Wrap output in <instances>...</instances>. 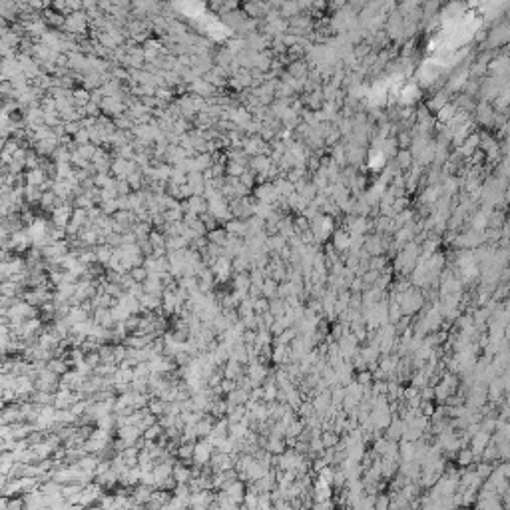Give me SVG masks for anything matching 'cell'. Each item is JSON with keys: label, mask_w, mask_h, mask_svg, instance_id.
I'll return each instance as SVG.
<instances>
[{"label": "cell", "mask_w": 510, "mask_h": 510, "mask_svg": "<svg viewBox=\"0 0 510 510\" xmlns=\"http://www.w3.org/2000/svg\"><path fill=\"white\" fill-rule=\"evenodd\" d=\"M397 162H399L401 168H409V166H411V154H409V152H401V154L397 156Z\"/></svg>", "instance_id": "obj_49"}, {"label": "cell", "mask_w": 510, "mask_h": 510, "mask_svg": "<svg viewBox=\"0 0 510 510\" xmlns=\"http://www.w3.org/2000/svg\"><path fill=\"white\" fill-rule=\"evenodd\" d=\"M46 172L42 168H34V170H26L24 172V180L26 184H32V185H42L46 182Z\"/></svg>", "instance_id": "obj_18"}, {"label": "cell", "mask_w": 510, "mask_h": 510, "mask_svg": "<svg viewBox=\"0 0 510 510\" xmlns=\"http://www.w3.org/2000/svg\"><path fill=\"white\" fill-rule=\"evenodd\" d=\"M139 303H141V311H139V315H141V313H145V311H162L164 299H162V295L143 293V295L139 297Z\"/></svg>", "instance_id": "obj_5"}, {"label": "cell", "mask_w": 510, "mask_h": 510, "mask_svg": "<svg viewBox=\"0 0 510 510\" xmlns=\"http://www.w3.org/2000/svg\"><path fill=\"white\" fill-rule=\"evenodd\" d=\"M207 413H211L215 418L226 417V415H228V399H224V397L213 399V401H211V405H209V411H207Z\"/></svg>", "instance_id": "obj_16"}, {"label": "cell", "mask_w": 510, "mask_h": 510, "mask_svg": "<svg viewBox=\"0 0 510 510\" xmlns=\"http://www.w3.org/2000/svg\"><path fill=\"white\" fill-rule=\"evenodd\" d=\"M152 492H154V488L152 486H148V484H136L134 488H132V498L138 502V504H141V506H145V502H148L150 498H152Z\"/></svg>", "instance_id": "obj_7"}, {"label": "cell", "mask_w": 510, "mask_h": 510, "mask_svg": "<svg viewBox=\"0 0 510 510\" xmlns=\"http://www.w3.org/2000/svg\"><path fill=\"white\" fill-rule=\"evenodd\" d=\"M86 363H90L92 367H98L100 363H102L100 353H98V351H90V353H86Z\"/></svg>", "instance_id": "obj_45"}, {"label": "cell", "mask_w": 510, "mask_h": 510, "mask_svg": "<svg viewBox=\"0 0 510 510\" xmlns=\"http://www.w3.org/2000/svg\"><path fill=\"white\" fill-rule=\"evenodd\" d=\"M228 397V401L230 403H233V405H245L247 401H249V391H245V389H235V391H232L230 395H226Z\"/></svg>", "instance_id": "obj_27"}, {"label": "cell", "mask_w": 510, "mask_h": 510, "mask_svg": "<svg viewBox=\"0 0 510 510\" xmlns=\"http://www.w3.org/2000/svg\"><path fill=\"white\" fill-rule=\"evenodd\" d=\"M114 357H116V363H120L128 357V345L126 343H114Z\"/></svg>", "instance_id": "obj_37"}, {"label": "cell", "mask_w": 510, "mask_h": 510, "mask_svg": "<svg viewBox=\"0 0 510 510\" xmlns=\"http://www.w3.org/2000/svg\"><path fill=\"white\" fill-rule=\"evenodd\" d=\"M224 490L228 492V496H230L233 502H237V504L241 506V502H243V498H245V492H247V482L241 480V478H235L233 482H228V484L224 486Z\"/></svg>", "instance_id": "obj_3"}, {"label": "cell", "mask_w": 510, "mask_h": 510, "mask_svg": "<svg viewBox=\"0 0 510 510\" xmlns=\"http://www.w3.org/2000/svg\"><path fill=\"white\" fill-rule=\"evenodd\" d=\"M70 409H72V413H74L76 417H82L86 413V409H88V401H76Z\"/></svg>", "instance_id": "obj_43"}, {"label": "cell", "mask_w": 510, "mask_h": 510, "mask_svg": "<svg viewBox=\"0 0 510 510\" xmlns=\"http://www.w3.org/2000/svg\"><path fill=\"white\" fill-rule=\"evenodd\" d=\"M239 182H241L245 187L253 189V187H255V182H257V174H255L253 170H249V168H247V170H245V172L239 176Z\"/></svg>", "instance_id": "obj_35"}, {"label": "cell", "mask_w": 510, "mask_h": 510, "mask_svg": "<svg viewBox=\"0 0 510 510\" xmlns=\"http://www.w3.org/2000/svg\"><path fill=\"white\" fill-rule=\"evenodd\" d=\"M193 451H195V443H180L176 457H178L182 463H185V464L191 466V463H193Z\"/></svg>", "instance_id": "obj_14"}, {"label": "cell", "mask_w": 510, "mask_h": 510, "mask_svg": "<svg viewBox=\"0 0 510 510\" xmlns=\"http://www.w3.org/2000/svg\"><path fill=\"white\" fill-rule=\"evenodd\" d=\"M98 353H100V357H102V363H116V357H114V343H104V345H100Z\"/></svg>", "instance_id": "obj_31"}, {"label": "cell", "mask_w": 510, "mask_h": 510, "mask_svg": "<svg viewBox=\"0 0 510 510\" xmlns=\"http://www.w3.org/2000/svg\"><path fill=\"white\" fill-rule=\"evenodd\" d=\"M0 387L2 389H18V375L2 373V377H0Z\"/></svg>", "instance_id": "obj_32"}, {"label": "cell", "mask_w": 510, "mask_h": 510, "mask_svg": "<svg viewBox=\"0 0 510 510\" xmlns=\"http://www.w3.org/2000/svg\"><path fill=\"white\" fill-rule=\"evenodd\" d=\"M90 98H92V92L86 90V88H82V86L76 88L74 94H72V100H74V106H76V108H82V106L90 104Z\"/></svg>", "instance_id": "obj_22"}, {"label": "cell", "mask_w": 510, "mask_h": 510, "mask_svg": "<svg viewBox=\"0 0 510 510\" xmlns=\"http://www.w3.org/2000/svg\"><path fill=\"white\" fill-rule=\"evenodd\" d=\"M96 426H100V428H104V430L114 432V430H116V415H114V413H110V415L100 417V418L96 420Z\"/></svg>", "instance_id": "obj_30"}, {"label": "cell", "mask_w": 510, "mask_h": 510, "mask_svg": "<svg viewBox=\"0 0 510 510\" xmlns=\"http://www.w3.org/2000/svg\"><path fill=\"white\" fill-rule=\"evenodd\" d=\"M228 235H230V233L226 232V228H224V226H220V228H215V230L207 232V239H209V241H213V243H220V245H224V243H226Z\"/></svg>", "instance_id": "obj_28"}, {"label": "cell", "mask_w": 510, "mask_h": 510, "mask_svg": "<svg viewBox=\"0 0 510 510\" xmlns=\"http://www.w3.org/2000/svg\"><path fill=\"white\" fill-rule=\"evenodd\" d=\"M116 436H120V439H124L128 445H136L138 443V439L141 436V430L138 428V424H124V426H120V428H116Z\"/></svg>", "instance_id": "obj_6"}, {"label": "cell", "mask_w": 510, "mask_h": 510, "mask_svg": "<svg viewBox=\"0 0 510 510\" xmlns=\"http://www.w3.org/2000/svg\"><path fill=\"white\" fill-rule=\"evenodd\" d=\"M245 373V365H241L239 361H233V359H230L226 365H224V377H228V379H233V381H237L241 375Z\"/></svg>", "instance_id": "obj_10"}, {"label": "cell", "mask_w": 510, "mask_h": 510, "mask_svg": "<svg viewBox=\"0 0 510 510\" xmlns=\"http://www.w3.org/2000/svg\"><path fill=\"white\" fill-rule=\"evenodd\" d=\"M253 309H255V313H259V315H263V313H267L269 311V299L267 297H257L255 301H253Z\"/></svg>", "instance_id": "obj_38"}, {"label": "cell", "mask_w": 510, "mask_h": 510, "mask_svg": "<svg viewBox=\"0 0 510 510\" xmlns=\"http://www.w3.org/2000/svg\"><path fill=\"white\" fill-rule=\"evenodd\" d=\"M138 245H139V251L148 257V255H152L154 253V245H152V241H150V237H143V239H138Z\"/></svg>", "instance_id": "obj_40"}, {"label": "cell", "mask_w": 510, "mask_h": 510, "mask_svg": "<svg viewBox=\"0 0 510 510\" xmlns=\"http://www.w3.org/2000/svg\"><path fill=\"white\" fill-rule=\"evenodd\" d=\"M94 428H96V424H80V426H78V432H80L82 439H90L92 432H94Z\"/></svg>", "instance_id": "obj_48"}, {"label": "cell", "mask_w": 510, "mask_h": 510, "mask_svg": "<svg viewBox=\"0 0 510 510\" xmlns=\"http://www.w3.org/2000/svg\"><path fill=\"white\" fill-rule=\"evenodd\" d=\"M164 430H166V428H164V426L160 424V420H158L156 424H152V426H148V428L143 430V439H148V441H158L160 436L164 434Z\"/></svg>", "instance_id": "obj_29"}, {"label": "cell", "mask_w": 510, "mask_h": 510, "mask_svg": "<svg viewBox=\"0 0 510 510\" xmlns=\"http://www.w3.org/2000/svg\"><path fill=\"white\" fill-rule=\"evenodd\" d=\"M245 170H247V166H243V164H239V162H228V164H226V176H235V178H239Z\"/></svg>", "instance_id": "obj_34"}, {"label": "cell", "mask_w": 510, "mask_h": 510, "mask_svg": "<svg viewBox=\"0 0 510 510\" xmlns=\"http://www.w3.org/2000/svg\"><path fill=\"white\" fill-rule=\"evenodd\" d=\"M42 193H44L42 185H32V184H26V185H24V199H26V203H28V205H36V203H40Z\"/></svg>", "instance_id": "obj_11"}, {"label": "cell", "mask_w": 510, "mask_h": 510, "mask_svg": "<svg viewBox=\"0 0 510 510\" xmlns=\"http://www.w3.org/2000/svg\"><path fill=\"white\" fill-rule=\"evenodd\" d=\"M106 243H108V245H112V247H120V245L124 243V239H122V233H118V232H112V233H108V235H106Z\"/></svg>", "instance_id": "obj_42"}, {"label": "cell", "mask_w": 510, "mask_h": 510, "mask_svg": "<svg viewBox=\"0 0 510 510\" xmlns=\"http://www.w3.org/2000/svg\"><path fill=\"white\" fill-rule=\"evenodd\" d=\"M92 315L82 307V305H72V309H70V313H68V319L72 321V325L74 323H82V321H86V319H90Z\"/></svg>", "instance_id": "obj_20"}, {"label": "cell", "mask_w": 510, "mask_h": 510, "mask_svg": "<svg viewBox=\"0 0 510 510\" xmlns=\"http://www.w3.org/2000/svg\"><path fill=\"white\" fill-rule=\"evenodd\" d=\"M168 401H164V399H160V397H152L150 399V403H148V409L154 413V415H158V417H162V415H166L168 413Z\"/></svg>", "instance_id": "obj_23"}, {"label": "cell", "mask_w": 510, "mask_h": 510, "mask_svg": "<svg viewBox=\"0 0 510 510\" xmlns=\"http://www.w3.org/2000/svg\"><path fill=\"white\" fill-rule=\"evenodd\" d=\"M139 321H141V315H139V313L130 315V317L126 319V327H128V331H130V333L138 331V329H139Z\"/></svg>", "instance_id": "obj_41"}, {"label": "cell", "mask_w": 510, "mask_h": 510, "mask_svg": "<svg viewBox=\"0 0 510 510\" xmlns=\"http://www.w3.org/2000/svg\"><path fill=\"white\" fill-rule=\"evenodd\" d=\"M226 232L228 233H233V235H241L245 237L247 235V220H239V217H232L230 222L224 224Z\"/></svg>", "instance_id": "obj_8"}, {"label": "cell", "mask_w": 510, "mask_h": 510, "mask_svg": "<svg viewBox=\"0 0 510 510\" xmlns=\"http://www.w3.org/2000/svg\"><path fill=\"white\" fill-rule=\"evenodd\" d=\"M220 385H222V391H224L226 395H230L232 391H235V389H237V381H233V379H228V377H224V381H222Z\"/></svg>", "instance_id": "obj_44"}, {"label": "cell", "mask_w": 510, "mask_h": 510, "mask_svg": "<svg viewBox=\"0 0 510 510\" xmlns=\"http://www.w3.org/2000/svg\"><path fill=\"white\" fill-rule=\"evenodd\" d=\"M96 255H98V261L102 265H108V261L114 255V247L108 245V243H100V245H96Z\"/></svg>", "instance_id": "obj_26"}, {"label": "cell", "mask_w": 510, "mask_h": 510, "mask_svg": "<svg viewBox=\"0 0 510 510\" xmlns=\"http://www.w3.org/2000/svg\"><path fill=\"white\" fill-rule=\"evenodd\" d=\"M24 496V502H26V510H42V508H48L46 504V496L42 492V488H34L30 492H22Z\"/></svg>", "instance_id": "obj_4"}, {"label": "cell", "mask_w": 510, "mask_h": 510, "mask_svg": "<svg viewBox=\"0 0 510 510\" xmlns=\"http://www.w3.org/2000/svg\"><path fill=\"white\" fill-rule=\"evenodd\" d=\"M213 154H209V152H205V154H197L195 158H193V172H205L207 168H211L213 166Z\"/></svg>", "instance_id": "obj_17"}, {"label": "cell", "mask_w": 510, "mask_h": 510, "mask_svg": "<svg viewBox=\"0 0 510 510\" xmlns=\"http://www.w3.org/2000/svg\"><path fill=\"white\" fill-rule=\"evenodd\" d=\"M213 453H215V447H213V443L207 439V436H205V439H197L195 441V451H193V463L207 464L211 461Z\"/></svg>", "instance_id": "obj_1"}, {"label": "cell", "mask_w": 510, "mask_h": 510, "mask_svg": "<svg viewBox=\"0 0 510 510\" xmlns=\"http://www.w3.org/2000/svg\"><path fill=\"white\" fill-rule=\"evenodd\" d=\"M128 293L139 299V297H141V295L145 293V289H143V283H134V285H132V287L128 289Z\"/></svg>", "instance_id": "obj_47"}, {"label": "cell", "mask_w": 510, "mask_h": 510, "mask_svg": "<svg viewBox=\"0 0 510 510\" xmlns=\"http://www.w3.org/2000/svg\"><path fill=\"white\" fill-rule=\"evenodd\" d=\"M230 285H232V289L241 291V293H247V295H249V287H251L249 271H245V273H233V279H232Z\"/></svg>", "instance_id": "obj_9"}, {"label": "cell", "mask_w": 510, "mask_h": 510, "mask_svg": "<svg viewBox=\"0 0 510 510\" xmlns=\"http://www.w3.org/2000/svg\"><path fill=\"white\" fill-rule=\"evenodd\" d=\"M100 207H102V211H104L106 215H114V213L120 209V207H118V197H116V199H110V201H102Z\"/></svg>", "instance_id": "obj_39"}, {"label": "cell", "mask_w": 510, "mask_h": 510, "mask_svg": "<svg viewBox=\"0 0 510 510\" xmlns=\"http://www.w3.org/2000/svg\"><path fill=\"white\" fill-rule=\"evenodd\" d=\"M230 359L239 361L241 365H247V363H249V357H247V345H245L243 341L233 343V345H232V357H230Z\"/></svg>", "instance_id": "obj_15"}, {"label": "cell", "mask_w": 510, "mask_h": 510, "mask_svg": "<svg viewBox=\"0 0 510 510\" xmlns=\"http://www.w3.org/2000/svg\"><path fill=\"white\" fill-rule=\"evenodd\" d=\"M64 28H66L68 32H74V34H82V32H86V28H88V16H86L84 12H80V10H76V12H72L70 16H66Z\"/></svg>", "instance_id": "obj_2"}, {"label": "cell", "mask_w": 510, "mask_h": 510, "mask_svg": "<svg viewBox=\"0 0 510 510\" xmlns=\"http://www.w3.org/2000/svg\"><path fill=\"white\" fill-rule=\"evenodd\" d=\"M241 341H243L245 345H253V343L257 341V331H255V329H245V333H243Z\"/></svg>", "instance_id": "obj_46"}, {"label": "cell", "mask_w": 510, "mask_h": 510, "mask_svg": "<svg viewBox=\"0 0 510 510\" xmlns=\"http://www.w3.org/2000/svg\"><path fill=\"white\" fill-rule=\"evenodd\" d=\"M166 247H168V251L185 249V247H189V241H187L184 235H170L168 241H166Z\"/></svg>", "instance_id": "obj_25"}, {"label": "cell", "mask_w": 510, "mask_h": 510, "mask_svg": "<svg viewBox=\"0 0 510 510\" xmlns=\"http://www.w3.org/2000/svg\"><path fill=\"white\" fill-rule=\"evenodd\" d=\"M54 397H56V393L36 389V391L30 395V399H28V401H34V403H38V405H54Z\"/></svg>", "instance_id": "obj_21"}, {"label": "cell", "mask_w": 510, "mask_h": 510, "mask_svg": "<svg viewBox=\"0 0 510 510\" xmlns=\"http://www.w3.org/2000/svg\"><path fill=\"white\" fill-rule=\"evenodd\" d=\"M48 369L54 371V373H58V375L62 377L64 373H68V371L72 369V365H70V361H68L66 357H52V359L48 361Z\"/></svg>", "instance_id": "obj_13"}, {"label": "cell", "mask_w": 510, "mask_h": 510, "mask_svg": "<svg viewBox=\"0 0 510 510\" xmlns=\"http://www.w3.org/2000/svg\"><path fill=\"white\" fill-rule=\"evenodd\" d=\"M130 273H132V277H134V281L136 283H143L145 279H148V275H150V271L145 269L143 265H139V267H134V269H130Z\"/></svg>", "instance_id": "obj_36"}, {"label": "cell", "mask_w": 510, "mask_h": 510, "mask_svg": "<svg viewBox=\"0 0 510 510\" xmlns=\"http://www.w3.org/2000/svg\"><path fill=\"white\" fill-rule=\"evenodd\" d=\"M277 287H279V281H275L273 277L265 279V281H263V285H261V293H263V297H267V299L277 297Z\"/></svg>", "instance_id": "obj_24"}, {"label": "cell", "mask_w": 510, "mask_h": 510, "mask_svg": "<svg viewBox=\"0 0 510 510\" xmlns=\"http://www.w3.org/2000/svg\"><path fill=\"white\" fill-rule=\"evenodd\" d=\"M232 263H233V273H245V271H249V269L253 267V261H251V257H249L245 251H241L239 255H235V257L232 259Z\"/></svg>", "instance_id": "obj_12"}, {"label": "cell", "mask_w": 510, "mask_h": 510, "mask_svg": "<svg viewBox=\"0 0 510 510\" xmlns=\"http://www.w3.org/2000/svg\"><path fill=\"white\" fill-rule=\"evenodd\" d=\"M287 309H289V307H287L285 299H281V297H273V299H269V313H271L275 319L283 317Z\"/></svg>", "instance_id": "obj_19"}, {"label": "cell", "mask_w": 510, "mask_h": 510, "mask_svg": "<svg viewBox=\"0 0 510 510\" xmlns=\"http://www.w3.org/2000/svg\"><path fill=\"white\" fill-rule=\"evenodd\" d=\"M56 291L64 297V299H68L70 301V297H74V293H76V283H60L58 287H56Z\"/></svg>", "instance_id": "obj_33"}]
</instances>
